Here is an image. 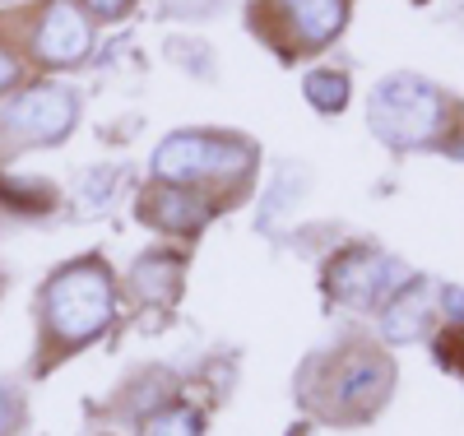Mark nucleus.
Wrapping results in <instances>:
<instances>
[{
    "mask_svg": "<svg viewBox=\"0 0 464 436\" xmlns=\"http://www.w3.org/2000/svg\"><path fill=\"white\" fill-rule=\"evenodd\" d=\"M14 79H19V61H14L5 47H0V93H5V89L14 84Z\"/></svg>",
    "mask_w": 464,
    "mask_h": 436,
    "instance_id": "obj_15",
    "label": "nucleus"
},
{
    "mask_svg": "<svg viewBox=\"0 0 464 436\" xmlns=\"http://www.w3.org/2000/svg\"><path fill=\"white\" fill-rule=\"evenodd\" d=\"M126 5H130V0H89V10H98V15H107V19L121 15Z\"/></svg>",
    "mask_w": 464,
    "mask_h": 436,
    "instance_id": "obj_16",
    "label": "nucleus"
},
{
    "mask_svg": "<svg viewBox=\"0 0 464 436\" xmlns=\"http://www.w3.org/2000/svg\"><path fill=\"white\" fill-rule=\"evenodd\" d=\"M385 390H391V367L376 353H353L348 363H339L334 385H330L339 409H376Z\"/></svg>",
    "mask_w": 464,
    "mask_h": 436,
    "instance_id": "obj_7",
    "label": "nucleus"
},
{
    "mask_svg": "<svg viewBox=\"0 0 464 436\" xmlns=\"http://www.w3.org/2000/svg\"><path fill=\"white\" fill-rule=\"evenodd\" d=\"M111 274L98 260L70 265L47 284V325L61 344H89L111 325Z\"/></svg>",
    "mask_w": 464,
    "mask_h": 436,
    "instance_id": "obj_1",
    "label": "nucleus"
},
{
    "mask_svg": "<svg viewBox=\"0 0 464 436\" xmlns=\"http://www.w3.org/2000/svg\"><path fill=\"white\" fill-rule=\"evenodd\" d=\"M450 293V288H446ZM446 293H437V284H418V288H404L395 297V306L385 311V334L391 339H413L422 334V325L432 321V311L446 302Z\"/></svg>",
    "mask_w": 464,
    "mask_h": 436,
    "instance_id": "obj_10",
    "label": "nucleus"
},
{
    "mask_svg": "<svg viewBox=\"0 0 464 436\" xmlns=\"http://www.w3.org/2000/svg\"><path fill=\"white\" fill-rule=\"evenodd\" d=\"M404 279L409 274H404L400 260L381 256V251H348L330 269V293L339 302H353V306H376V302L391 297Z\"/></svg>",
    "mask_w": 464,
    "mask_h": 436,
    "instance_id": "obj_5",
    "label": "nucleus"
},
{
    "mask_svg": "<svg viewBox=\"0 0 464 436\" xmlns=\"http://www.w3.org/2000/svg\"><path fill=\"white\" fill-rule=\"evenodd\" d=\"M14 418H19V404H14V394L0 385V436H5L10 427H14Z\"/></svg>",
    "mask_w": 464,
    "mask_h": 436,
    "instance_id": "obj_14",
    "label": "nucleus"
},
{
    "mask_svg": "<svg viewBox=\"0 0 464 436\" xmlns=\"http://www.w3.org/2000/svg\"><path fill=\"white\" fill-rule=\"evenodd\" d=\"M144 436H200V418L190 409H168L144 422Z\"/></svg>",
    "mask_w": 464,
    "mask_h": 436,
    "instance_id": "obj_13",
    "label": "nucleus"
},
{
    "mask_svg": "<svg viewBox=\"0 0 464 436\" xmlns=\"http://www.w3.org/2000/svg\"><path fill=\"white\" fill-rule=\"evenodd\" d=\"M130 284H135V293H140V297L168 302V297L181 288V265H177V260H168V256H149V260H140V265H135Z\"/></svg>",
    "mask_w": 464,
    "mask_h": 436,
    "instance_id": "obj_11",
    "label": "nucleus"
},
{
    "mask_svg": "<svg viewBox=\"0 0 464 436\" xmlns=\"http://www.w3.org/2000/svg\"><path fill=\"white\" fill-rule=\"evenodd\" d=\"M306 102H312L316 111H339L348 102V79L334 74V70H316V74H306Z\"/></svg>",
    "mask_w": 464,
    "mask_h": 436,
    "instance_id": "obj_12",
    "label": "nucleus"
},
{
    "mask_svg": "<svg viewBox=\"0 0 464 436\" xmlns=\"http://www.w3.org/2000/svg\"><path fill=\"white\" fill-rule=\"evenodd\" d=\"M251 163L256 153L242 140H218V135H172L153 153V172L172 186L196 177H242Z\"/></svg>",
    "mask_w": 464,
    "mask_h": 436,
    "instance_id": "obj_3",
    "label": "nucleus"
},
{
    "mask_svg": "<svg viewBox=\"0 0 464 436\" xmlns=\"http://www.w3.org/2000/svg\"><path fill=\"white\" fill-rule=\"evenodd\" d=\"M74 116H80V102H74L70 89L37 84V89H28L24 98L10 102V111L0 116V126H5V135H14L19 144H56L74 126Z\"/></svg>",
    "mask_w": 464,
    "mask_h": 436,
    "instance_id": "obj_4",
    "label": "nucleus"
},
{
    "mask_svg": "<svg viewBox=\"0 0 464 436\" xmlns=\"http://www.w3.org/2000/svg\"><path fill=\"white\" fill-rule=\"evenodd\" d=\"M93 47V33H89V19L70 5V0H61V5H52L43 15V24H37V56L52 61V65H74L84 52Z\"/></svg>",
    "mask_w": 464,
    "mask_h": 436,
    "instance_id": "obj_6",
    "label": "nucleus"
},
{
    "mask_svg": "<svg viewBox=\"0 0 464 436\" xmlns=\"http://www.w3.org/2000/svg\"><path fill=\"white\" fill-rule=\"evenodd\" d=\"M297 47H325L343 28V0H284Z\"/></svg>",
    "mask_w": 464,
    "mask_h": 436,
    "instance_id": "obj_9",
    "label": "nucleus"
},
{
    "mask_svg": "<svg viewBox=\"0 0 464 436\" xmlns=\"http://www.w3.org/2000/svg\"><path fill=\"white\" fill-rule=\"evenodd\" d=\"M372 131L385 144H428L446 121V98L418 74H395L372 93Z\"/></svg>",
    "mask_w": 464,
    "mask_h": 436,
    "instance_id": "obj_2",
    "label": "nucleus"
},
{
    "mask_svg": "<svg viewBox=\"0 0 464 436\" xmlns=\"http://www.w3.org/2000/svg\"><path fill=\"white\" fill-rule=\"evenodd\" d=\"M144 218L168 228V232H196L209 218V200H200V195H190V190H181L172 181H163L159 190L144 195Z\"/></svg>",
    "mask_w": 464,
    "mask_h": 436,
    "instance_id": "obj_8",
    "label": "nucleus"
}]
</instances>
